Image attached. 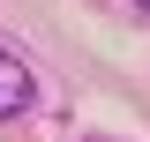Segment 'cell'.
Segmentation results:
<instances>
[{"label": "cell", "instance_id": "6da1fadb", "mask_svg": "<svg viewBox=\"0 0 150 142\" xmlns=\"http://www.w3.org/2000/svg\"><path fill=\"white\" fill-rule=\"evenodd\" d=\"M30 105H38V75L23 67L8 45H0V120H23Z\"/></svg>", "mask_w": 150, "mask_h": 142}, {"label": "cell", "instance_id": "7a4b0ae2", "mask_svg": "<svg viewBox=\"0 0 150 142\" xmlns=\"http://www.w3.org/2000/svg\"><path fill=\"white\" fill-rule=\"evenodd\" d=\"M128 8H135V15H150V0H128Z\"/></svg>", "mask_w": 150, "mask_h": 142}]
</instances>
